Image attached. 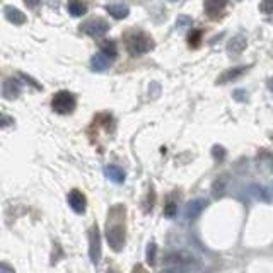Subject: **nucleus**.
<instances>
[{
    "instance_id": "1",
    "label": "nucleus",
    "mask_w": 273,
    "mask_h": 273,
    "mask_svg": "<svg viewBox=\"0 0 273 273\" xmlns=\"http://www.w3.org/2000/svg\"><path fill=\"white\" fill-rule=\"evenodd\" d=\"M125 207L123 205H116L111 207L110 214H108V226H106V239L108 244L113 248L115 251H122L125 246Z\"/></svg>"
},
{
    "instance_id": "2",
    "label": "nucleus",
    "mask_w": 273,
    "mask_h": 273,
    "mask_svg": "<svg viewBox=\"0 0 273 273\" xmlns=\"http://www.w3.org/2000/svg\"><path fill=\"white\" fill-rule=\"evenodd\" d=\"M152 48H154V41L145 33H134L127 38V50L134 57H140V55L150 51Z\"/></svg>"
},
{
    "instance_id": "3",
    "label": "nucleus",
    "mask_w": 273,
    "mask_h": 273,
    "mask_svg": "<svg viewBox=\"0 0 273 273\" xmlns=\"http://www.w3.org/2000/svg\"><path fill=\"white\" fill-rule=\"evenodd\" d=\"M75 104H77L75 96L68 91H60L51 99V108L58 115H70L75 110Z\"/></svg>"
},
{
    "instance_id": "4",
    "label": "nucleus",
    "mask_w": 273,
    "mask_h": 273,
    "mask_svg": "<svg viewBox=\"0 0 273 273\" xmlns=\"http://www.w3.org/2000/svg\"><path fill=\"white\" fill-rule=\"evenodd\" d=\"M164 263L172 265V267H188V265L195 263V256L184 250H174L171 253H166Z\"/></svg>"
},
{
    "instance_id": "5",
    "label": "nucleus",
    "mask_w": 273,
    "mask_h": 273,
    "mask_svg": "<svg viewBox=\"0 0 273 273\" xmlns=\"http://www.w3.org/2000/svg\"><path fill=\"white\" fill-rule=\"evenodd\" d=\"M89 258L92 263H99L101 260V234L98 226L89 229Z\"/></svg>"
},
{
    "instance_id": "6",
    "label": "nucleus",
    "mask_w": 273,
    "mask_h": 273,
    "mask_svg": "<svg viewBox=\"0 0 273 273\" xmlns=\"http://www.w3.org/2000/svg\"><path fill=\"white\" fill-rule=\"evenodd\" d=\"M80 29H82L86 34L94 36V38H99V36L108 33L110 24H108L106 21H103V19H91V21L84 22L82 26H80Z\"/></svg>"
},
{
    "instance_id": "7",
    "label": "nucleus",
    "mask_w": 273,
    "mask_h": 273,
    "mask_svg": "<svg viewBox=\"0 0 273 273\" xmlns=\"http://www.w3.org/2000/svg\"><path fill=\"white\" fill-rule=\"evenodd\" d=\"M207 205H208V202L205 198H193V200H190V202L184 205V208H183L184 219H186V220H195L196 217H198L205 210V208H207Z\"/></svg>"
},
{
    "instance_id": "8",
    "label": "nucleus",
    "mask_w": 273,
    "mask_h": 273,
    "mask_svg": "<svg viewBox=\"0 0 273 273\" xmlns=\"http://www.w3.org/2000/svg\"><path fill=\"white\" fill-rule=\"evenodd\" d=\"M67 200H68L70 208L75 212V214H84V212H86L87 200H86V195H84L80 190H72L70 193H68Z\"/></svg>"
},
{
    "instance_id": "9",
    "label": "nucleus",
    "mask_w": 273,
    "mask_h": 273,
    "mask_svg": "<svg viewBox=\"0 0 273 273\" xmlns=\"http://www.w3.org/2000/svg\"><path fill=\"white\" fill-rule=\"evenodd\" d=\"M246 45L248 41L244 36H234L227 45V53L231 55V57H236V55L243 53V51L246 50Z\"/></svg>"
},
{
    "instance_id": "10",
    "label": "nucleus",
    "mask_w": 273,
    "mask_h": 273,
    "mask_svg": "<svg viewBox=\"0 0 273 273\" xmlns=\"http://www.w3.org/2000/svg\"><path fill=\"white\" fill-rule=\"evenodd\" d=\"M111 62H113V60L99 51V53H96L94 57L91 58V68L92 70H96V72H103L111 65Z\"/></svg>"
},
{
    "instance_id": "11",
    "label": "nucleus",
    "mask_w": 273,
    "mask_h": 273,
    "mask_svg": "<svg viewBox=\"0 0 273 273\" xmlns=\"http://www.w3.org/2000/svg\"><path fill=\"white\" fill-rule=\"evenodd\" d=\"M104 174H106V178H110L111 181H115L118 184L125 181V176H127L125 171L118 166H106L104 167Z\"/></svg>"
},
{
    "instance_id": "12",
    "label": "nucleus",
    "mask_w": 273,
    "mask_h": 273,
    "mask_svg": "<svg viewBox=\"0 0 273 273\" xmlns=\"http://www.w3.org/2000/svg\"><path fill=\"white\" fill-rule=\"evenodd\" d=\"M246 68L248 67H236V68H231V70H227V72H224L222 75H220L219 79H217V82L219 84H227V82H231V80H234V79H238L239 75H243L244 72H246Z\"/></svg>"
},
{
    "instance_id": "13",
    "label": "nucleus",
    "mask_w": 273,
    "mask_h": 273,
    "mask_svg": "<svg viewBox=\"0 0 273 273\" xmlns=\"http://www.w3.org/2000/svg\"><path fill=\"white\" fill-rule=\"evenodd\" d=\"M5 17L9 19V21L12 22V24H24L26 22V14H22L21 10L19 9H15V7H5Z\"/></svg>"
},
{
    "instance_id": "14",
    "label": "nucleus",
    "mask_w": 273,
    "mask_h": 273,
    "mask_svg": "<svg viewBox=\"0 0 273 273\" xmlns=\"http://www.w3.org/2000/svg\"><path fill=\"white\" fill-rule=\"evenodd\" d=\"M227 0H205V10L210 15H217L226 7Z\"/></svg>"
},
{
    "instance_id": "15",
    "label": "nucleus",
    "mask_w": 273,
    "mask_h": 273,
    "mask_svg": "<svg viewBox=\"0 0 273 273\" xmlns=\"http://www.w3.org/2000/svg\"><path fill=\"white\" fill-rule=\"evenodd\" d=\"M68 12H70L74 17H80L87 12V5L82 0H68Z\"/></svg>"
},
{
    "instance_id": "16",
    "label": "nucleus",
    "mask_w": 273,
    "mask_h": 273,
    "mask_svg": "<svg viewBox=\"0 0 273 273\" xmlns=\"http://www.w3.org/2000/svg\"><path fill=\"white\" fill-rule=\"evenodd\" d=\"M226 186H227V176H219V178L212 183V188H210L214 198H220L224 191H226Z\"/></svg>"
},
{
    "instance_id": "17",
    "label": "nucleus",
    "mask_w": 273,
    "mask_h": 273,
    "mask_svg": "<svg viewBox=\"0 0 273 273\" xmlns=\"http://www.w3.org/2000/svg\"><path fill=\"white\" fill-rule=\"evenodd\" d=\"M19 92H21V86H19L17 80H7L5 86H3V94H5V98L9 99H14L19 96Z\"/></svg>"
},
{
    "instance_id": "18",
    "label": "nucleus",
    "mask_w": 273,
    "mask_h": 273,
    "mask_svg": "<svg viewBox=\"0 0 273 273\" xmlns=\"http://www.w3.org/2000/svg\"><path fill=\"white\" fill-rule=\"evenodd\" d=\"M106 10L113 15L115 19H125L128 15V7L122 5V3H113V5H108Z\"/></svg>"
},
{
    "instance_id": "19",
    "label": "nucleus",
    "mask_w": 273,
    "mask_h": 273,
    "mask_svg": "<svg viewBox=\"0 0 273 273\" xmlns=\"http://www.w3.org/2000/svg\"><path fill=\"white\" fill-rule=\"evenodd\" d=\"M250 191H251V195L255 196V198L263 200V202H267V203L270 202V196H268L267 190H265L263 186H260V184H256V183L250 184Z\"/></svg>"
},
{
    "instance_id": "20",
    "label": "nucleus",
    "mask_w": 273,
    "mask_h": 273,
    "mask_svg": "<svg viewBox=\"0 0 273 273\" xmlns=\"http://www.w3.org/2000/svg\"><path fill=\"white\" fill-rule=\"evenodd\" d=\"M101 53H104L106 57H110L111 60H115L116 55H118L115 41H110V39H108V41H104L103 45H101Z\"/></svg>"
},
{
    "instance_id": "21",
    "label": "nucleus",
    "mask_w": 273,
    "mask_h": 273,
    "mask_svg": "<svg viewBox=\"0 0 273 273\" xmlns=\"http://www.w3.org/2000/svg\"><path fill=\"white\" fill-rule=\"evenodd\" d=\"M155 255H157V246H155V243H148L147 244V253H145L147 265L154 267L155 265Z\"/></svg>"
},
{
    "instance_id": "22",
    "label": "nucleus",
    "mask_w": 273,
    "mask_h": 273,
    "mask_svg": "<svg viewBox=\"0 0 273 273\" xmlns=\"http://www.w3.org/2000/svg\"><path fill=\"white\" fill-rule=\"evenodd\" d=\"M200 39H202V31L200 29H195V31H191L190 36H188V43H190V46L191 48H196L200 45Z\"/></svg>"
},
{
    "instance_id": "23",
    "label": "nucleus",
    "mask_w": 273,
    "mask_h": 273,
    "mask_svg": "<svg viewBox=\"0 0 273 273\" xmlns=\"http://www.w3.org/2000/svg\"><path fill=\"white\" fill-rule=\"evenodd\" d=\"M226 148H224L222 145H214L212 147V155H214L215 160H224L226 159Z\"/></svg>"
},
{
    "instance_id": "24",
    "label": "nucleus",
    "mask_w": 273,
    "mask_h": 273,
    "mask_svg": "<svg viewBox=\"0 0 273 273\" xmlns=\"http://www.w3.org/2000/svg\"><path fill=\"white\" fill-rule=\"evenodd\" d=\"M176 214H178V205H176L174 202L166 203V207H164V215H166L167 219H172Z\"/></svg>"
},
{
    "instance_id": "25",
    "label": "nucleus",
    "mask_w": 273,
    "mask_h": 273,
    "mask_svg": "<svg viewBox=\"0 0 273 273\" xmlns=\"http://www.w3.org/2000/svg\"><path fill=\"white\" fill-rule=\"evenodd\" d=\"M10 125H14V118H10V116L5 113H0V128H7Z\"/></svg>"
},
{
    "instance_id": "26",
    "label": "nucleus",
    "mask_w": 273,
    "mask_h": 273,
    "mask_svg": "<svg viewBox=\"0 0 273 273\" xmlns=\"http://www.w3.org/2000/svg\"><path fill=\"white\" fill-rule=\"evenodd\" d=\"M176 26H178L179 29H184V27H190V26H191V17H188V15H179V17H178V22H176Z\"/></svg>"
},
{
    "instance_id": "27",
    "label": "nucleus",
    "mask_w": 273,
    "mask_h": 273,
    "mask_svg": "<svg viewBox=\"0 0 273 273\" xmlns=\"http://www.w3.org/2000/svg\"><path fill=\"white\" fill-rule=\"evenodd\" d=\"M260 9H262L265 14H273V0H263L260 3Z\"/></svg>"
},
{
    "instance_id": "28",
    "label": "nucleus",
    "mask_w": 273,
    "mask_h": 273,
    "mask_svg": "<svg viewBox=\"0 0 273 273\" xmlns=\"http://www.w3.org/2000/svg\"><path fill=\"white\" fill-rule=\"evenodd\" d=\"M160 273H186L183 267H169V268H164Z\"/></svg>"
},
{
    "instance_id": "29",
    "label": "nucleus",
    "mask_w": 273,
    "mask_h": 273,
    "mask_svg": "<svg viewBox=\"0 0 273 273\" xmlns=\"http://www.w3.org/2000/svg\"><path fill=\"white\" fill-rule=\"evenodd\" d=\"M0 273H15V270L10 267L9 263H5V262H0Z\"/></svg>"
},
{
    "instance_id": "30",
    "label": "nucleus",
    "mask_w": 273,
    "mask_h": 273,
    "mask_svg": "<svg viewBox=\"0 0 273 273\" xmlns=\"http://www.w3.org/2000/svg\"><path fill=\"white\" fill-rule=\"evenodd\" d=\"M24 2H26L27 7H38L39 0H24Z\"/></svg>"
},
{
    "instance_id": "31",
    "label": "nucleus",
    "mask_w": 273,
    "mask_h": 273,
    "mask_svg": "<svg viewBox=\"0 0 273 273\" xmlns=\"http://www.w3.org/2000/svg\"><path fill=\"white\" fill-rule=\"evenodd\" d=\"M140 272V268H135V270H134V273H138Z\"/></svg>"
},
{
    "instance_id": "32",
    "label": "nucleus",
    "mask_w": 273,
    "mask_h": 273,
    "mask_svg": "<svg viewBox=\"0 0 273 273\" xmlns=\"http://www.w3.org/2000/svg\"><path fill=\"white\" fill-rule=\"evenodd\" d=\"M272 190H273V186H272Z\"/></svg>"
}]
</instances>
